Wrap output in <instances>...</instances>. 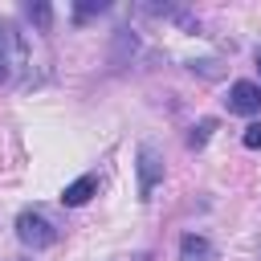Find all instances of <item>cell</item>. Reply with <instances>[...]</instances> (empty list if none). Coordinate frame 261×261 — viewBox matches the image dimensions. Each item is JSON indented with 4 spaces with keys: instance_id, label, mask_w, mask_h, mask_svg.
Instances as JSON below:
<instances>
[{
    "instance_id": "6da1fadb",
    "label": "cell",
    "mask_w": 261,
    "mask_h": 261,
    "mask_svg": "<svg viewBox=\"0 0 261 261\" xmlns=\"http://www.w3.org/2000/svg\"><path fill=\"white\" fill-rule=\"evenodd\" d=\"M24 65H29L24 33H20L12 20H0V82H12Z\"/></svg>"
},
{
    "instance_id": "7a4b0ae2",
    "label": "cell",
    "mask_w": 261,
    "mask_h": 261,
    "mask_svg": "<svg viewBox=\"0 0 261 261\" xmlns=\"http://www.w3.org/2000/svg\"><path fill=\"white\" fill-rule=\"evenodd\" d=\"M16 237H20V245H29V249H49V245L57 241V224H53L41 208H24V212L16 216Z\"/></svg>"
},
{
    "instance_id": "3957f363",
    "label": "cell",
    "mask_w": 261,
    "mask_h": 261,
    "mask_svg": "<svg viewBox=\"0 0 261 261\" xmlns=\"http://www.w3.org/2000/svg\"><path fill=\"white\" fill-rule=\"evenodd\" d=\"M228 110L232 114H257L261 110V86L257 82H232V90H228Z\"/></svg>"
},
{
    "instance_id": "277c9868",
    "label": "cell",
    "mask_w": 261,
    "mask_h": 261,
    "mask_svg": "<svg viewBox=\"0 0 261 261\" xmlns=\"http://www.w3.org/2000/svg\"><path fill=\"white\" fill-rule=\"evenodd\" d=\"M159 179H163V159L155 155V147H139V196L147 200Z\"/></svg>"
},
{
    "instance_id": "5b68a950",
    "label": "cell",
    "mask_w": 261,
    "mask_h": 261,
    "mask_svg": "<svg viewBox=\"0 0 261 261\" xmlns=\"http://www.w3.org/2000/svg\"><path fill=\"white\" fill-rule=\"evenodd\" d=\"M179 261H216V249L208 245V237L188 232V237L179 241Z\"/></svg>"
},
{
    "instance_id": "8992f818",
    "label": "cell",
    "mask_w": 261,
    "mask_h": 261,
    "mask_svg": "<svg viewBox=\"0 0 261 261\" xmlns=\"http://www.w3.org/2000/svg\"><path fill=\"white\" fill-rule=\"evenodd\" d=\"M94 192H98V175H82V179H73V184L61 192V204H65V208H77V204H86Z\"/></svg>"
},
{
    "instance_id": "52a82bcc",
    "label": "cell",
    "mask_w": 261,
    "mask_h": 261,
    "mask_svg": "<svg viewBox=\"0 0 261 261\" xmlns=\"http://www.w3.org/2000/svg\"><path fill=\"white\" fill-rule=\"evenodd\" d=\"M29 20H37V29H49L53 24V8L49 4H29Z\"/></svg>"
},
{
    "instance_id": "ba28073f",
    "label": "cell",
    "mask_w": 261,
    "mask_h": 261,
    "mask_svg": "<svg viewBox=\"0 0 261 261\" xmlns=\"http://www.w3.org/2000/svg\"><path fill=\"white\" fill-rule=\"evenodd\" d=\"M212 130H216V122H212V118H204L200 126H192V135H188V143H192V147H204Z\"/></svg>"
},
{
    "instance_id": "9c48e42d",
    "label": "cell",
    "mask_w": 261,
    "mask_h": 261,
    "mask_svg": "<svg viewBox=\"0 0 261 261\" xmlns=\"http://www.w3.org/2000/svg\"><path fill=\"white\" fill-rule=\"evenodd\" d=\"M241 143H245L249 151H261V126H257V122H253V126H245V139H241Z\"/></svg>"
},
{
    "instance_id": "30bf717a",
    "label": "cell",
    "mask_w": 261,
    "mask_h": 261,
    "mask_svg": "<svg viewBox=\"0 0 261 261\" xmlns=\"http://www.w3.org/2000/svg\"><path fill=\"white\" fill-rule=\"evenodd\" d=\"M106 4L98 0V4H77V20H86V16H94V12H102Z\"/></svg>"
},
{
    "instance_id": "8fae6325",
    "label": "cell",
    "mask_w": 261,
    "mask_h": 261,
    "mask_svg": "<svg viewBox=\"0 0 261 261\" xmlns=\"http://www.w3.org/2000/svg\"><path fill=\"white\" fill-rule=\"evenodd\" d=\"M257 69H261V49H257Z\"/></svg>"
}]
</instances>
